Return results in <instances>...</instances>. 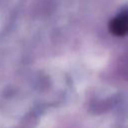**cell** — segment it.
<instances>
[{
	"instance_id": "cell-1",
	"label": "cell",
	"mask_w": 128,
	"mask_h": 128,
	"mask_svg": "<svg viewBox=\"0 0 128 128\" xmlns=\"http://www.w3.org/2000/svg\"><path fill=\"white\" fill-rule=\"evenodd\" d=\"M109 29L115 36H125L128 34V10L119 13L110 22Z\"/></svg>"
}]
</instances>
